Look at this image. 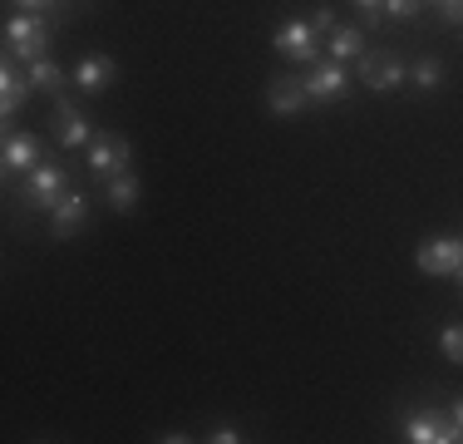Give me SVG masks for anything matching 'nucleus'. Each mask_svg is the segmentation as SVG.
Returning a JSON list of instances; mask_svg holds the SVG:
<instances>
[{
    "instance_id": "obj_1",
    "label": "nucleus",
    "mask_w": 463,
    "mask_h": 444,
    "mask_svg": "<svg viewBox=\"0 0 463 444\" xmlns=\"http://www.w3.org/2000/svg\"><path fill=\"white\" fill-rule=\"evenodd\" d=\"M64 193H74V188H70V173H64L60 163H40V169L25 173L20 203H25L30 213H54V208L64 203Z\"/></svg>"
},
{
    "instance_id": "obj_2",
    "label": "nucleus",
    "mask_w": 463,
    "mask_h": 444,
    "mask_svg": "<svg viewBox=\"0 0 463 444\" xmlns=\"http://www.w3.org/2000/svg\"><path fill=\"white\" fill-rule=\"evenodd\" d=\"M50 30H54V20L50 15H40V10H30V15H15L5 25V40H10V60H25V64H35V60H45V50H50Z\"/></svg>"
},
{
    "instance_id": "obj_3",
    "label": "nucleus",
    "mask_w": 463,
    "mask_h": 444,
    "mask_svg": "<svg viewBox=\"0 0 463 444\" xmlns=\"http://www.w3.org/2000/svg\"><path fill=\"white\" fill-rule=\"evenodd\" d=\"M414 262H419V272H424V276H454L458 266H463V237H434V242H424V247L414 252Z\"/></svg>"
},
{
    "instance_id": "obj_4",
    "label": "nucleus",
    "mask_w": 463,
    "mask_h": 444,
    "mask_svg": "<svg viewBox=\"0 0 463 444\" xmlns=\"http://www.w3.org/2000/svg\"><path fill=\"white\" fill-rule=\"evenodd\" d=\"M128 153H134V149H128L124 133H99V139L90 143V173L109 183L114 173H124V169H128Z\"/></svg>"
},
{
    "instance_id": "obj_5",
    "label": "nucleus",
    "mask_w": 463,
    "mask_h": 444,
    "mask_svg": "<svg viewBox=\"0 0 463 444\" xmlns=\"http://www.w3.org/2000/svg\"><path fill=\"white\" fill-rule=\"evenodd\" d=\"M404 439L414 444H458V420H444L434 415V410H414L410 420H404Z\"/></svg>"
},
{
    "instance_id": "obj_6",
    "label": "nucleus",
    "mask_w": 463,
    "mask_h": 444,
    "mask_svg": "<svg viewBox=\"0 0 463 444\" xmlns=\"http://www.w3.org/2000/svg\"><path fill=\"white\" fill-rule=\"evenodd\" d=\"M360 80H365L374 94H390V89H400L410 80V70H404L400 54H360Z\"/></svg>"
},
{
    "instance_id": "obj_7",
    "label": "nucleus",
    "mask_w": 463,
    "mask_h": 444,
    "mask_svg": "<svg viewBox=\"0 0 463 444\" xmlns=\"http://www.w3.org/2000/svg\"><path fill=\"white\" fill-rule=\"evenodd\" d=\"M277 50L286 54V60H296V64H311L316 54H321L316 25H306V20H286V25L277 30Z\"/></svg>"
},
{
    "instance_id": "obj_8",
    "label": "nucleus",
    "mask_w": 463,
    "mask_h": 444,
    "mask_svg": "<svg viewBox=\"0 0 463 444\" xmlns=\"http://www.w3.org/2000/svg\"><path fill=\"white\" fill-rule=\"evenodd\" d=\"M54 139H60L64 149H84V143H94L80 104H70V94H54Z\"/></svg>"
},
{
    "instance_id": "obj_9",
    "label": "nucleus",
    "mask_w": 463,
    "mask_h": 444,
    "mask_svg": "<svg viewBox=\"0 0 463 444\" xmlns=\"http://www.w3.org/2000/svg\"><path fill=\"white\" fill-rule=\"evenodd\" d=\"M40 163H45V143H40L35 133H10L5 139V178L30 173V169H40Z\"/></svg>"
},
{
    "instance_id": "obj_10",
    "label": "nucleus",
    "mask_w": 463,
    "mask_h": 444,
    "mask_svg": "<svg viewBox=\"0 0 463 444\" xmlns=\"http://www.w3.org/2000/svg\"><path fill=\"white\" fill-rule=\"evenodd\" d=\"M345 94H350V80H345L340 64H321L316 74H306V99H311V104H335V99H345Z\"/></svg>"
},
{
    "instance_id": "obj_11",
    "label": "nucleus",
    "mask_w": 463,
    "mask_h": 444,
    "mask_svg": "<svg viewBox=\"0 0 463 444\" xmlns=\"http://www.w3.org/2000/svg\"><path fill=\"white\" fill-rule=\"evenodd\" d=\"M30 94H35L30 74H20L15 64H10V54H5V64H0V114L15 119V114H20V104H25Z\"/></svg>"
},
{
    "instance_id": "obj_12",
    "label": "nucleus",
    "mask_w": 463,
    "mask_h": 444,
    "mask_svg": "<svg viewBox=\"0 0 463 444\" xmlns=\"http://www.w3.org/2000/svg\"><path fill=\"white\" fill-rule=\"evenodd\" d=\"M84 217H90V198H84V193H64V203L54 208V222H50V237L70 242L74 232L84 227Z\"/></svg>"
},
{
    "instance_id": "obj_13",
    "label": "nucleus",
    "mask_w": 463,
    "mask_h": 444,
    "mask_svg": "<svg viewBox=\"0 0 463 444\" xmlns=\"http://www.w3.org/2000/svg\"><path fill=\"white\" fill-rule=\"evenodd\" d=\"M114 80H118V64L109 60V54H90V60H84L80 70H74V84H80L84 94H99V89L114 84Z\"/></svg>"
},
{
    "instance_id": "obj_14",
    "label": "nucleus",
    "mask_w": 463,
    "mask_h": 444,
    "mask_svg": "<svg viewBox=\"0 0 463 444\" xmlns=\"http://www.w3.org/2000/svg\"><path fill=\"white\" fill-rule=\"evenodd\" d=\"M267 104L277 109V114H296V109H306L311 99H306V80H296V74H286V80L271 84V94H267Z\"/></svg>"
},
{
    "instance_id": "obj_15",
    "label": "nucleus",
    "mask_w": 463,
    "mask_h": 444,
    "mask_svg": "<svg viewBox=\"0 0 463 444\" xmlns=\"http://www.w3.org/2000/svg\"><path fill=\"white\" fill-rule=\"evenodd\" d=\"M330 54H335V60H355V54H365V25H335L330 30Z\"/></svg>"
},
{
    "instance_id": "obj_16",
    "label": "nucleus",
    "mask_w": 463,
    "mask_h": 444,
    "mask_svg": "<svg viewBox=\"0 0 463 444\" xmlns=\"http://www.w3.org/2000/svg\"><path fill=\"white\" fill-rule=\"evenodd\" d=\"M109 203H114V213H128V208L138 203V178L128 173V169L109 178Z\"/></svg>"
},
{
    "instance_id": "obj_17",
    "label": "nucleus",
    "mask_w": 463,
    "mask_h": 444,
    "mask_svg": "<svg viewBox=\"0 0 463 444\" xmlns=\"http://www.w3.org/2000/svg\"><path fill=\"white\" fill-rule=\"evenodd\" d=\"M25 74H30V84L45 89V94H64V70H60L54 60H35Z\"/></svg>"
},
{
    "instance_id": "obj_18",
    "label": "nucleus",
    "mask_w": 463,
    "mask_h": 444,
    "mask_svg": "<svg viewBox=\"0 0 463 444\" xmlns=\"http://www.w3.org/2000/svg\"><path fill=\"white\" fill-rule=\"evenodd\" d=\"M410 80H414L419 89H439V80H444V64H439V60H419Z\"/></svg>"
},
{
    "instance_id": "obj_19",
    "label": "nucleus",
    "mask_w": 463,
    "mask_h": 444,
    "mask_svg": "<svg viewBox=\"0 0 463 444\" xmlns=\"http://www.w3.org/2000/svg\"><path fill=\"white\" fill-rule=\"evenodd\" d=\"M439 346H444V355L454 365H463V326H449L444 336H439Z\"/></svg>"
},
{
    "instance_id": "obj_20",
    "label": "nucleus",
    "mask_w": 463,
    "mask_h": 444,
    "mask_svg": "<svg viewBox=\"0 0 463 444\" xmlns=\"http://www.w3.org/2000/svg\"><path fill=\"white\" fill-rule=\"evenodd\" d=\"M419 5H424V0H384V15L390 20H414Z\"/></svg>"
},
{
    "instance_id": "obj_21",
    "label": "nucleus",
    "mask_w": 463,
    "mask_h": 444,
    "mask_svg": "<svg viewBox=\"0 0 463 444\" xmlns=\"http://www.w3.org/2000/svg\"><path fill=\"white\" fill-rule=\"evenodd\" d=\"M360 10H365V30H374L384 20V0H355Z\"/></svg>"
},
{
    "instance_id": "obj_22",
    "label": "nucleus",
    "mask_w": 463,
    "mask_h": 444,
    "mask_svg": "<svg viewBox=\"0 0 463 444\" xmlns=\"http://www.w3.org/2000/svg\"><path fill=\"white\" fill-rule=\"evenodd\" d=\"M439 5V15L449 20V25H463V0H434Z\"/></svg>"
},
{
    "instance_id": "obj_23",
    "label": "nucleus",
    "mask_w": 463,
    "mask_h": 444,
    "mask_svg": "<svg viewBox=\"0 0 463 444\" xmlns=\"http://www.w3.org/2000/svg\"><path fill=\"white\" fill-rule=\"evenodd\" d=\"M213 439H217V444H237L241 435H237V430H232V425H217V430H213Z\"/></svg>"
},
{
    "instance_id": "obj_24",
    "label": "nucleus",
    "mask_w": 463,
    "mask_h": 444,
    "mask_svg": "<svg viewBox=\"0 0 463 444\" xmlns=\"http://www.w3.org/2000/svg\"><path fill=\"white\" fill-rule=\"evenodd\" d=\"M311 25H316V30H335V15H330V10H316Z\"/></svg>"
},
{
    "instance_id": "obj_25",
    "label": "nucleus",
    "mask_w": 463,
    "mask_h": 444,
    "mask_svg": "<svg viewBox=\"0 0 463 444\" xmlns=\"http://www.w3.org/2000/svg\"><path fill=\"white\" fill-rule=\"evenodd\" d=\"M15 5H25V10H54L60 0H15Z\"/></svg>"
},
{
    "instance_id": "obj_26",
    "label": "nucleus",
    "mask_w": 463,
    "mask_h": 444,
    "mask_svg": "<svg viewBox=\"0 0 463 444\" xmlns=\"http://www.w3.org/2000/svg\"><path fill=\"white\" fill-rule=\"evenodd\" d=\"M454 420H458V435H463V400H458V410H454Z\"/></svg>"
},
{
    "instance_id": "obj_27",
    "label": "nucleus",
    "mask_w": 463,
    "mask_h": 444,
    "mask_svg": "<svg viewBox=\"0 0 463 444\" xmlns=\"http://www.w3.org/2000/svg\"><path fill=\"white\" fill-rule=\"evenodd\" d=\"M454 276H458V282H463V266H458V272H454Z\"/></svg>"
}]
</instances>
